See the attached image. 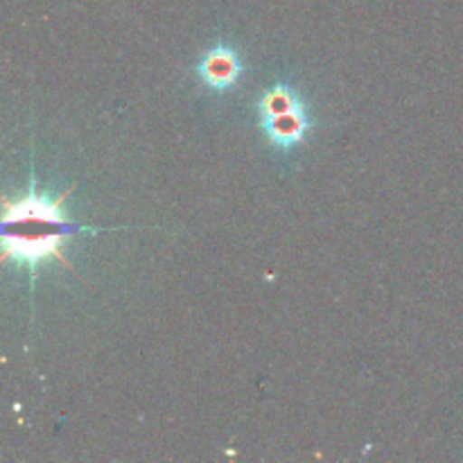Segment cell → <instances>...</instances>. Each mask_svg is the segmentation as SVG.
I'll use <instances>...</instances> for the list:
<instances>
[{
	"mask_svg": "<svg viewBox=\"0 0 463 463\" xmlns=\"http://www.w3.org/2000/svg\"><path fill=\"white\" fill-rule=\"evenodd\" d=\"M242 71L244 66L240 54L224 43L213 45L211 50H206L197 66L199 80L203 81V86L217 90V93L233 89L240 77H242Z\"/></svg>",
	"mask_w": 463,
	"mask_h": 463,
	"instance_id": "cell-3",
	"label": "cell"
},
{
	"mask_svg": "<svg viewBox=\"0 0 463 463\" xmlns=\"http://www.w3.org/2000/svg\"><path fill=\"white\" fill-rule=\"evenodd\" d=\"M68 193L59 197L39 193L32 181L30 193L23 199H5L3 203V260L18 262L36 276L39 267L45 262L59 260L63 267H71L63 258L61 244L68 235L77 231H86L71 222L63 211V199Z\"/></svg>",
	"mask_w": 463,
	"mask_h": 463,
	"instance_id": "cell-1",
	"label": "cell"
},
{
	"mask_svg": "<svg viewBox=\"0 0 463 463\" xmlns=\"http://www.w3.org/2000/svg\"><path fill=\"white\" fill-rule=\"evenodd\" d=\"M258 118L267 140L283 152L301 145L312 129L306 102L292 86L283 81L265 90L258 102Z\"/></svg>",
	"mask_w": 463,
	"mask_h": 463,
	"instance_id": "cell-2",
	"label": "cell"
}]
</instances>
